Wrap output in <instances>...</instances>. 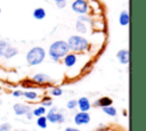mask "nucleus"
Here are the masks:
<instances>
[{
	"mask_svg": "<svg viewBox=\"0 0 146 131\" xmlns=\"http://www.w3.org/2000/svg\"><path fill=\"white\" fill-rule=\"evenodd\" d=\"M96 131H107V128H105V126H100V128H98Z\"/></svg>",
	"mask_w": 146,
	"mask_h": 131,
	"instance_id": "nucleus-31",
	"label": "nucleus"
},
{
	"mask_svg": "<svg viewBox=\"0 0 146 131\" xmlns=\"http://www.w3.org/2000/svg\"><path fill=\"white\" fill-rule=\"evenodd\" d=\"M64 131H80L79 129H76V128H72V126H67Z\"/></svg>",
	"mask_w": 146,
	"mask_h": 131,
	"instance_id": "nucleus-30",
	"label": "nucleus"
},
{
	"mask_svg": "<svg viewBox=\"0 0 146 131\" xmlns=\"http://www.w3.org/2000/svg\"><path fill=\"white\" fill-rule=\"evenodd\" d=\"M0 14H1V8H0Z\"/></svg>",
	"mask_w": 146,
	"mask_h": 131,
	"instance_id": "nucleus-34",
	"label": "nucleus"
},
{
	"mask_svg": "<svg viewBox=\"0 0 146 131\" xmlns=\"http://www.w3.org/2000/svg\"><path fill=\"white\" fill-rule=\"evenodd\" d=\"M0 131H11V125L9 123H5L0 125Z\"/></svg>",
	"mask_w": 146,
	"mask_h": 131,
	"instance_id": "nucleus-26",
	"label": "nucleus"
},
{
	"mask_svg": "<svg viewBox=\"0 0 146 131\" xmlns=\"http://www.w3.org/2000/svg\"><path fill=\"white\" fill-rule=\"evenodd\" d=\"M32 81L36 84H48L52 82V77L46 73H36L32 76Z\"/></svg>",
	"mask_w": 146,
	"mask_h": 131,
	"instance_id": "nucleus-6",
	"label": "nucleus"
},
{
	"mask_svg": "<svg viewBox=\"0 0 146 131\" xmlns=\"http://www.w3.org/2000/svg\"><path fill=\"white\" fill-rule=\"evenodd\" d=\"M25 116H26V118H27V120H32V118H33V113H32V109H31V110H29V112L25 114Z\"/></svg>",
	"mask_w": 146,
	"mask_h": 131,
	"instance_id": "nucleus-29",
	"label": "nucleus"
},
{
	"mask_svg": "<svg viewBox=\"0 0 146 131\" xmlns=\"http://www.w3.org/2000/svg\"><path fill=\"white\" fill-rule=\"evenodd\" d=\"M75 30L79 33L84 34V33H87V25L83 22H81V21H76V23H75Z\"/></svg>",
	"mask_w": 146,
	"mask_h": 131,
	"instance_id": "nucleus-18",
	"label": "nucleus"
},
{
	"mask_svg": "<svg viewBox=\"0 0 146 131\" xmlns=\"http://www.w3.org/2000/svg\"><path fill=\"white\" fill-rule=\"evenodd\" d=\"M1 103H2V101H1V99H0V104H1Z\"/></svg>",
	"mask_w": 146,
	"mask_h": 131,
	"instance_id": "nucleus-35",
	"label": "nucleus"
},
{
	"mask_svg": "<svg viewBox=\"0 0 146 131\" xmlns=\"http://www.w3.org/2000/svg\"><path fill=\"white\" fill-rule=\"evenodd\" d=\"M129 21H130V17H129V13L127 10H122L119 15V23L120 25L122 26H127L129 24Z\"/></svg>",
	"mask_w": 146,
	"mask_h": 131,
	"instance_id": "nucleus-14",
	"label": "nucleus"
},
{
	"mask_svg": "<svg viewBox=\"0 0 146 131\" xmlns=\"http://www.w3.org/2000/svg\"><path fill=\"white\" fill-rule=\"evenodd\" d=\"M33 17H34L35 19H38V21L43 19V18L46 17V10H44L43 8H41V7L35 8V9L33 10Z\"/></svg>",
	"mask_w": 146,
	"mask_h": 131,
	"instance_id": "nucleus-15",
	"label": "nucleus"
},
{
	"mask_svg": "<svg viewBox=\"0 0 146 131\" xmlns=\"http://www.w3.org/2000/svg\"><path fill=\"white\" fill-rule=\"evenodd\" d=\"M23 97L27 100H35L38 98V93L35 91H24Z\"/></svg>",
	"mask_w": 146,
	"mask_h": 131,
	"instance_id": "nucleus-19",
	"label": "nucleus"
},
{
	"mask_svg": "<svg viewBox=\"0 0 146 131\" xmlns=\"http://www.w3.org/2000/svg\"><path fill=\"white\" fill-rule=\"evenodd\" d=\"M55 2H60V1H66V0H54Z\"/></svg>",
	"mask_w": 146,
	"mask_h": 131,
	"instance_id": "nucleus-32",
	"label": "nucleus"
},
{
	"mask_svg": "<svg viewBox=\"0 0 146 131\" xmlns=\"http://www.w3.org/2000/svg\"><path fill=\"white\" fill-rule=\"evenodd\" d=\"M102 110L106 114V115H108V116H116V114H117V110H116V108L114 107V106H112V105H110V106H105V107H102Z\"/></svg>",
	"mask_w": 146,
	"mask_h": 131,
	"instance_id": "nucleus-16",
	"label": "nucleus"
},
{
	"mask_svg": "<svg viewBox=\"0 0 146 131\" xmlns=\"http://www.w3.org/2000/svg\"><path fill=\"white\" fill-rule=\"evenodd\" d=\"M46 57V50L42 47H33L26 54V63L30 66L40 65Z\"/></svg>",
	"mask_w": 146,
	"mask_h": 131,
	"instance_id": "nucleus-3",
	"label": "nucleus"
},
{
	"mask_svg": "<svg viewBox=\"0 0 146 131\" xmlns=\"http://www.w3.org/2000/svg\"><path fill=\"white\" fill-rule=\"evenodd\" d=\"M13 108H14V113H15L16 115H18V116H21V115H25L29 110H31V109H32V108H31V106L25 105V104H21V103L15 104Z\"/></svg>",
	"mask_w": 146,
	"mask_h": 131,
	"instance_id": "nucleus-9",
	"label": "nucleus"
},
{
	"mask_svg": "<svg viewBox=\"0 0 146 131\" xmlns=\"http://www.w3.org/2000/svg\"><path fill=\"white\" fill-rule=\"evenodd\" d=\"M71 8L74 13H76L79 15H84V14H87L89 6L86 0H74L71 5Z\"/></svg>",
	"mask_w": 146,
	"mask_h": 131,
	"instance_id": "nucleus-5",
	"label": "nucleus"
},
{
	"mask_svg": "<svg viewBox=\"0 0 146 131\" xmlns=\"http://www.w3.org/2000/svg\"><path fill=\"white\" fill-rule=\"evenodd\" d=\"M23 131H27V130H23Z\"/></svg>",
	"mask_w": 146,
	"mask_h": 131,
	"instance_id": "nucleus-36",
	"label": "nucleus"
},
{
	"mask_svg": "<svg viewBox=\"0 0 146 131\" xmlns=\"http://www.w3.org/2000/svg\"><path fill=\"white\" fill-rule=\"evenodd\" d=\"M9 43L6 41V40H0V57L3 56V52H5V49L7 48Z\"/></svg>",
	"mask_w": 146,
	"mask_h": 131,
	"instance_id": "nucleus-23",
	"label": "nucleus"
},
{
	"mask_svg": "<svg viewBox=\"0 0 146 131\" xmlns=\"http://www.w3.org/2000/svg\"><path fill=\"white\" fill-rule=\"evenodd\" d=\"M123 115H124V116H127V110H125V109L123 110Z\"/></svg>",
	"mask_w": 146,
	"mask_h": 131,
	"instance_id": "nucleus-33",
	"label": "nucleus"
},
{
	"mask_svg": "<svg viewBox=\"0 0 146 131\" xmlns=\"http://www.w3.org/2000/svg\"><path fill=\"white\" fill-rule=\"evenodd\" d=\"M23 92H24V91H22V90H15V91L13 92V96H14V97H22V96H23Z\"/></svg>",
	"mask_w": 146,
	"mask_h": 131,
	"instance_id": "nucleus-27",
	"label": "nucleus"
},
{
	"mask_svg": "<svg viewBox=\"0 0 146 131\" xmlns=\"http://www.w3.org/2000/svg\"><path fill=\"white\" fill-rule=\"evenodd\" d=\"M47 121L50 123H64L65 122V116L62 113L57 112V107H51L48 112H47V116H46Z\"/></svg>",
	"mask_w": 146,
	"mask_h": 131,
	"instance_id": "nucleus-4",
	"label": "nucleus"
},
{
	"mask_svg": "<svg viewBox=\"0 0 146 131\" xmlns=\"http://www.w3.org/2000/svg\"><path fill=\"white\" fill-rule=\"evenodd\" d=\"M78 21H81V22H83V23H86V22H88V23H91V19H90V17H88L86 14H84V15H80V16H79V18H78Z\"/></svg>",
	"mask_w": 146,
	"mask_h": 131,
	"instance_id": "nucleus-25",
	"label": "nucleus"
},
{
	"mask_svg": "<svg viewBox=\"0 0 146 131\" xmlns=\"http://www.w3.org/2000/svg\"><path fill=\"white\" fill-rule=\"evenodd\" d=\"M36 125H38L40 129H47V126H48V121H47L46 116H43V115L38 116V118H36Z\"/></svg>",
	"mask_w": 146,
	"mask_h": 131,
	"instance_id": "nucleus-17",
	"label": "nucleus"
},
{
	"mask_svg": "<svg viewBox=\"0 0 146 131\" xmlns=\"http://www.w3.org/2000/svg\"><path fill=\"white\" fill-rule=\"evenodd\" d=\"M67 52H70V49L66 41L64 40L54 41L48 49V55L54 62H59V59L63 58Z\"/></svg>",
	"mask_w": 146,
	"mask_h": 131,
	"instance_id": "nucleus-1",
	"label": "nucleus"
},
{
	"mask_svg": "<svg viewBox=\"0 0 146 131\" xmlns=\"http://www.w3.org/2000/svg\"><path fill=\"white\" fill-rule=\"evenodd\" d=\"M112 104H113V100L110 97H102V98H98L97 100H95L92 106H95V107H105V106H110Z\"/></svg>",
	"mask_w": 146,
	"mask_h": 131,
	"instance_id": "nucleus-12",
	"label": "nucleus"
},
{
	"mask_svg": "<svg viewBox=\"0 0 146 131\" xmlns=\"http://www.w3.org/2000/svg\"><path fill=\"white\" fill-rule=\"evenodd\" d=\"M18 49L17 48H15V47H13V46H7V48L5 49V52H3V58H6V59H11L13 57H15L16 55H18Z\"/></svg>",
	"mask_w": 146,
	"mask_h": 131,
	"instance_id": "nucleus-13",
	"label": "nucleus"
},
{
	"mask_svg": "<svg viewBox=\"0 0 146 131\" xmlns=\"http://www.w3.org/2000/svg\"><path fill=\"white\" fill-rule=\"evenodd\" d=\"M90 115L88 112H79L74 116V123L76 125H84L90 122Z\"/></svg>",
	"mask_w": 146,
	"mask_h": 131,
	"instance_id": "nucleus-7",
	"label": "nucleus"
},
{
	"mask_svg": "<svg viewBox=\"0 0 146 131\" xmlns=\"http://www.w3.org/2000/svg\"><path fill=\"white\" fill-rule=\"evenodd\" d=\"M32 113H33V116H41V115H44V114H46V107L39 106V107L32 109Z\"/></svg>",
	"mask_w": 146,
	"mask_h": 131,
	"instance_id": "nucleus-20",
	"label": "nucleus"
},
{
	"mask_svg": "<svg viewBox=\"0 0 146 131\" xmlns=\"http://www.w3.org/2000/svg\"><path fill=\"white\" fill-rule=\"evenodd\" d=\"M66 43L72 52H82L89 48V41L82 35H71Z\"/></svg>",
	"mask_w": 146,
	"mask_h": 131,
	"instance_id": "nucleus-2",
	"label": "nucleus"
},
{
	"mask_svg": "<svg viewBox=\"0 0 146 131\" xmlns=\"http://www.w3.org/2000/svg\"><path fill=\"white\" fill-rule=\"evenodd\" d=\"M63 58H64V65L66 67H73L78 62V57L74 52H67Z\"/></svg>",
	"mask_w": 146,
	"mask_h": 131,
	"instance_id": "nucleus-10",
	"label": "nucleus"
},
{
	"mask_svg": "<svg viewBox=\"0 0 146 131\" xmlns=\"http://www.w3.org/2000/svg\"><path fill=\"white\" fill-rule=\"evenodd\" d=\"M50 93L52 96H55V97H58V96H62L63 95V90L60 88H58V87H55V88H52L50 90Z\"/></svg>",
	"mask_w": 146,
	"mask_h": 131,
	"instance_id": "nucleus-22",
	"label": "nucleus"
},
{
	"mask_svg": "<svg viewBox=\"0 0 146 131\" xmlns=\"http://www.w3.org/2000/svg\"><path fill=\"white\" fill-rule=\"evenodd\" d=\"M56 5H57V7H58L59 9H62V8H64V7L66 6V1H60V2H56Z\"/></svg>",
	"mask_w": 146,
	"mask_h": 131,
	"instance_id": "nucleus-28",
	"label": "nucleus"
},
{
	"mask_svg": "<svg viewBox=\"0 0 146 131\" xmlns=\"http://www.w3.org/2000/svg\"><path fill=\"white\" fill-rule=\"evenodd\" d=\"M116 58L122 65H127L129 63V50L128 49H120L116 52Z\"/></svg>",
	"mask_w": 146,
	"mask_h": 131,
	"instance_id": "nucleus-11",
	"label": "nucleus"
},
{
	"mask_svg": "<svg viewBox=\"0 0 146 131\" xmlns=\"http://www.w3.org/2000/svg\"><path fill=\"white\" fill-rule=\"evenodd\" d=\"M51 105H52V100L50 97H44L41 100V106H43V107H50Z\"/></svg>",
	"mask_w": 146,
	"mask_h": 131,
	"instance_id": "nucleus-21",
	"label": "nucleus"
},
{
	"mask_svg": "<svg viewBox=\"0 0 146 131\" xmlns=\"http://www.w3.org/2000/svg\"><path fill=\"white\" fill-rule=\"evenodd\" d=\"M76 107L80 109V112H88L91 108V103L87 97H80L76 100Z\"/></svg>",
	"mask_w": 146,
	"mask_h": 131,
	"instance_id": "nucleus-8",
	"label": "nucleus"
},
{
	"mask_svg": "<svg viewBox=\"0 0 146 131\" xmlns=\"http://www.w3.org/2000/svg\"><path fill=\"white\" fill-rule=\"evenodd\" d=\"M66 107H67L68 109H74V108H76V99H71V100H68L67 104H66Z\"/></svg>",
	"mask_w": 146,
	"mask_h": 131,
	"instance_id": "nucleus-24",
	"label": "nucleus"
}]
</instances>
